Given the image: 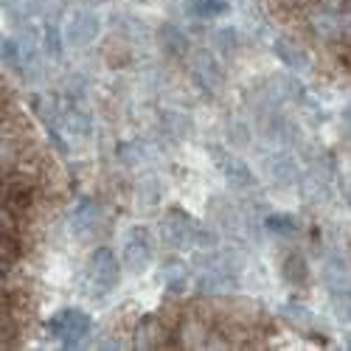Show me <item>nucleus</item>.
I'll list each match as a JSON object with an SVG mask.
<instances>
[{
	"mask_svg": "<svg viewBox=\"0 0 351 351\" xmlns=\"http://www.w3.org/2000/svg\"><path fill=\"white\" fill-rule=\"evenodd\" d=\"M160 237L169 247L174 250H186V247H214L217 239L211 233L202 230L186 211L171 208L163 219H160Z\"/></svg>",
	"mask_w": 351,
	"mask_h": 351,
	"instance_id": "obj_1",
	"label": "nucleus"
},
{
	"mask_svg": "<svg viewBox=\"0 0 351 351\" xmlns=\"http://www.w3.org/2000/svg\"><path fill=\"white\" fill-rule=\"evenodd\" d=\"M90 329H93V320L82 309H62L60 315H53L48 320V332L62 343V348L82 346L87 340V335H90Z\"/></svg>",
	"mask_w": 351,
	"mask_h": 351,
	"instance_id": "obj_2",
	"label": "nucleus"
},
{
	"mask_svg": "<svg viewBox=\"0 0 351 351\" xmlns=\"http://www.w3.org/2000/svg\"><path fill=\"white\" fill-rule=\"evenodd\" d=\"M152 256H155V242H152V233L149 228L143 225H132L124 237V247H121V261L124 267L132 276H141L146 267L152 265Z\"/></svg>",
	"mask_w": 351,
	"mask_h": 351,
	"instance_id": "obj_3",
	"label": "nucleus"
},
{
	"mask_svg": "<svg viewBox=\"0 0 351 351\" xmlns=\"http://www.w3.org/2000/svg\"><path fill=\"white\" fill-rule=\"evenodd\" d=\"M189 73H191V82L199 87V93H206L208 99H214L222 90V84H225L222 68H219L217 56L211 51L189 53Z\"/></svg>",
	"mask_w": 351,
	"mask_h": 351,
	"instance_id": "obj_4",
	"label": "nucleus"
},
{
	"mask_svg": "<svg viewBox=\"0 0 351 351\" xmlns=\"http://www.w3.org/2000/svg\"><path fill=\"white\" fill-rule=\"evenodd\" d=\"M87 281L96 295H107L119 287V258L110 247H96L87 261Z\"/></svg>",
	"mask_w": 351,
	"mask_h": 351,
	"instance_id": "obj_5",
	"label": "nucleus"
},
{
	"mask_svg": "<svg viewBox=\"0 0 351 351\" xmlns=\"http://www.w3.org/2000/svg\"><path fill=\"white\" fill-rule=\"evenodd\" d=\"M99 32H101V23L93 12H76L68 17L62 34H65V43L71 48H87L90 43H96Z\"/></svg>",
	"mask_w": 351,
	"mask_h": 351,
	"instance_id": "obj_6",
	"label": "nucleus"
},
{
	"mask_svg": "<svg viewBox=\"0 0 351 351\" xmlns=\"http://www.w3.org/2000/svg\"><path fill=\"white\" fill-rule=\"evenodd\" d=\"M211 155H214V160H217V166L222 171V178L233 189H250V186H256V174H253V169L242 158L230 155V152H222V149H211Z\"/></svg>",
	"mask_w": 351,
	"mask_h": 351,
	"instance_id": "obj_7",
	"label": "nucleus"
},
{
	"mask_svg": "<svg viewBox=\"0 0 351 351\" xmlns=\"http://www.w3.org/2000/svg\"><path fill=\"white\" fill-rule=\"evenodd\" d=\"M99 222H101V206H99L96 199H90V197H82V199L76 202V206H73L71 219H68L71 230L76 233L79 239L90 237V233L99 228Z\"/></svg>",
	"mask_w": 351,
	"mask_h": 351,
	"instance_id": "obj_8",
	"label": "nucleus"
},
{
	"mask_svg": "<svg viewBox=\"0 0 351 351\" xmlns=\"http://www.w3.org/2000/svg\"><path fill=\"white\" fill-rule=\"evenodd\" d=\"M166 346V324L155 315H143L135 326V348H163Z\"/></svg>",
	"mask_w": 351,
	"mask_h": 351,
	"instance_id": "obj_9",
	"label": "nucleus"
},
{
	"mask_svg": "<svg viewBox=\"0 0 351 351\" xmlns=\"http://www.w3.org/2000/svg\"><path fill=\"white\" fill-rule=\"evenodd\" d=\"M158 43H160L163 53L174 56V60H186L189 56V37H186V32H180L178 25H171V23L160 25L158 28Z\"/></svg>",
	"mask_w": 351,
	"mask_h": 351,
	"instance_id": "obj_10",
	"label": "nucleus"
},
{
	"mask_svg": "<svg viewBox=\"0 0 351 351\" xmlns=\"http://www.w3.org/2000/svg\"><path fill=\"white\" fill-rule=\"evenodd\" d=\"M34 206V186L32 183H9L3 191V211L25 214Z\"/></svg>",
	"mask_w": 351,
	"mask_h": 351,
	"instance_id": "obj_11",
	"label": "nucleus"
},
{
	"mask_svg": "<svg viewBox=\"0 0 351 351\" xmlns=\"http://www.w3.org/2000/svg\"><path fill=\"white\" fill-rule=\"evenodd\" d=\"M324 278H326V287L332 292H351V267L346 265L343 256H329L326 258Z\"/></svg>",
	"mask_w": 351,
	"mask_h": 351,
	"instance_id": "obj_12",
	"label": "nucleus"
},
{
	"mask_svg": "<svg viewBox=\"0 0 351 351\" xmlns=\"http://www.w3.org/2000/svg\"><path fill=\"white\" fill-rule=\"evenodd\" d=\"M273 53L278 56V60H281L289 71H298V73L309 71V56H306L298 45H292L289 40H273Z\"/></svg>",
	"mask_w": 351,
	"mask_h": 351,
	"instance_id": "obj_13",
	"label": "nucleus"
},
{
	"mask_svg": "<svg viewBox=\"0 0 351 351\" xmlns=\"http://www.w3.org/2000/svg\"><path fill=\"white\" fill-rule=\"evenodd\" d=\"M160 281H163V287L171 292V295H180V292H186V287H189L186 265H183V261H178V258H169L166 265L160 267Z\"/></svg>",
	"mask_w": 351,
	"mask_h": 351,
	"instance_id": "obj_14",
	"label": "nucleus"
},
{
	"mask_svg": "<svg viewBox=\"0 0 351 351\" xmlns=\"http://www.w3.org/2000/svg\"><path fill=\"white\" fill-rule=\"evenodd\" d=\"M281 276H284L287 284H292V287H306L309 278H312L306 256H301V253H289V256L284 258V265H281Z\"/></svg>",
	"mask_w": 351,
	"mask_h": 351,
	"instance_id": "obj_15",
	"label": "nucleus"
},
{
	"mask_svg": "<svg viewBox=\"0 0 351 351\" xmlns=\"http://www.w3.org/2000/svg\"><path fill=\"white\" fill-rule=\"evenodd\" d=\"M228 0H186V14L194 20H217L228 14Z\"/></svg>",
	"mask_w": 351,
	"mask_h": 351,
	"instance_id": "obj_16",
	"label": "nucleus"
},
{
	"mask_svg": "<svg viewBox=\"0 0 351 351\" xmlns=\"http://www.w3.org/2000/svg\"><path fill=\"white\" fill-rule=\"evenodd\" d=\"M265 163H267V174H270L276 183H284V186L295 183L298 169H295V160H292L289 155H273V158H267Z\"/></svg>",
	"mask_w": 351,
	"mask_h": 351,
	"instance_id": "obj_17",
	"label": "nucleus"
},
{
	"mask_svg": "<svg viewBox=\"0 0 351 351\" xmlns=\"http://www.w3.org/2000/svg\"><path fill=\"white\" fill-rule=\"evenodd\" d=\"M43 6H45V0H3V9L14 23H23V20H32V17L43 14Z\"/></svg>",
	"mask_w": 351,
	"mask_h": 351,
	"instance_id": "obj_18",
	"label": "nucleus"
},
{
	"mask_svg": "<svg viewBox=\"0 0 351 351\" xmlns=\"http://www.w3.org/2000/svg\"><path fill=\"white\" fill-rule=\"evenodd\" d=\"M265 228L270 233H276V237H292V233L298 230V219L292 214H270L265 219Z\"/></svg>",
	"mask_w": 351,
	"mask_h": 351,
	"instance_id": "obj_19",
	"label": "nucleus"
},
{
	"mask_svg": "<svg viewBox=\"0 0 351 351\" xmlns=\"http://www.w3.org/2000/svg\"><path fill=\"white\" fill-rule=\"evenodd\" d=\"M62 119H65V121H60V127L71 130L73 135H90V119H87L84 112H79V110H68Z\"/></svg>",
	"mask_w": 351,
	"mask_h": 351,
	"instance_id": "obj_20",
	"label": "nucleus"
},
{
	"mask_svg": "<svg viewBox=\"0 0 351 351\" xmlns=\"http://www.w3.org/2000/svg\"><path fill=\"white\" fill-rule=\"evenodd\" d=\"M62 45H68V43H65V34H62L53 23H48V25H45V51H48V56L60 60V56H62Z\"/></svg>",
	"mask_w": 351,
	"mask_h": 351,
	"instance_id": "obj_21",
	"label": "nucleus"
},
{
	"mask_svg": "<svg viewBox=\"0 0 351 351\" xmlns=\"http://www.w3.org/2000/svg\"><path fill=\"white\" fill-rule=\"evenodd\" d=\"M281 312H284V317H287V320H292L295 326H309V324H315V315H312L306 306H301L298 301H289Z\"/></svg>",
	"mask_w": 351,
	"mask_h": 351,
	"instance_id": "obj_22",
	"label": "nucleus"
},
{
	"mask_svg": "<svg viewBox=\"0 0 351 351\" xmlns=\"http://www.w3.org/2000/svg\"><path fill=\"white\" fill-rule=\"evenodd\" d=\"M0 253H3V270L12 267L20 258V245L14 239V230H3V242H0Z\"/></svg>",
	"mask_w": 351,
	"mask_h": 351,
	"instance_id": "obj_23",
	"label": "nucleus"
},
{
	"mask_svg": "<svg viewBox=\"0 0 351 351\" xmlns=\"http://www.w3.org/2000/svg\"><path fill=\"white\" fill-rule=\"evenodd\" d=\"M332 309H335V317L337 320L348 324V320H351V292H335Z\"/></svg>",
	"mask_w": 351,
	"mask_h": 351,
	"instance_id": "obj_24",
	"label": "nucleus"
},
{
	"mask_svg": "<svg viewBox=\"0 0 351 351\" xmlns=\"http://www.w3.org/2000/svg\"><path fill=\"white\" fill-rule=\"evenodd\" d=\"M0 51H3V62H6L9 68H20V62H23V48H20L17 40H12V37L3 40Z\"/></svg>",
	"mask_w": 351,
	"mask_h": 351,
	"instance_id": "obj_25",
	"label": "nucleus"
},
{
	"mask_svg": "<svg viewBox=\"0 0 351 351\" xmlns=\"http://www.w3.org/2000/svg\"><path fill=\"white\" fill-rule=\"evenodd\" d=\"M119 158H121L127 166H135L138 158H141V146H138V143H124L121 149H119Z\"/></svg>",
	"mask_w": 351,
	"mask_h": 351,
	"instance_id": "obj_26",
	"label": "nucleus"
},
{
	"mask_svg": "<svg viewBox=\"0 0 351 351\" xmlns=\"http://www.w3.org/2000/svg\"><path fill=\"white\" fill-rule=\"evenodd\" d=\"M217 40H219L222 48L233 51V48H237V28H219V32H217Z\"/></svg>",
	"mask_w": 351,
	"mask_h": 351,
	"instance_id": "obj_27",
	"label": "nucleus"
},
{
	"mask_svg": "<svg viewBox=\"0 0 351 351\" xmlns=\"http://www.w3.org/2000/svg\"><path fill=\"white\" fill-rule=\"evenodd\" d=\"M346 121H348V127H351V107L346 110Z\"/></svg>",
	"mask_w": 351,
	"mask_h": 351,
	"instance_id": "obj_28",
	"label": "nucleus"
},
{
	"mask_svg": "<svg viewBox=\"0 0 351 351\" xmlns=\"http://www.w3.org/2000/svg\"><path fill=\"white\" fill-rule=\"evenodd\" d=\"M348 348H351V335H348Z\"/></svg>",
	"mask_w": 351,
	"mask_h": 351,
	"instance_id": "obj_29",
	"label": "nucleus"
}]
</instances>
